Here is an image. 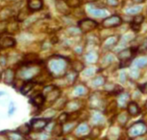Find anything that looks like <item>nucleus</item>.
Segmentation results:
<instances>
[{
	"mask_svg": "<svg viewBox=\"0 0 147 140\" xmlns=\"http://www.w3.org/2000/svg\"><path fill=\"white\" fill-rule=\"evenodd\" d=\"M49 71L52 74L55 75H60L65 71L66 67V62L65 60L62 57H54L50 60L48 64Z\"/></svg>",
	"mask_w": 147,
	"mask_h": 140,
	"instance_id": "nucleus-1",
	"label": "nucleus"
},
{
	"mask_svg": "<svg viewBox=\"0 0 147 140\" xmlns=\"http://www.w3.org/2000/svg\"><path fill=\"white\" fill-rule=\"evenodd\" d=\"M146 133H147V126L142 121L136 122L127 131V134H128L130 138L141 136L143 134H145Z\"/></svg>",
	"mask_w": 147,
	"mask_h": 140,
	"instance_id": "nucleus-2",
	"label": "nucleus"
},
{
	"mask_svg": "<svg viewBox=\"0 0 147 140\" xmlns=\"http://www.w3.org/2000/svg\"><path fill=\"white\" fill-rule=\"evenodd\" d=\"M49 122H50V118H34L30 123L31 130L34 131L35 133H40L46 128Z\"/></svg>",
	"mask_w": 147,
	"mask_h": 140,
	"instance_id": "nucleus-3",
	"label": "nucleus"
},
{
	"mask_svg": "<svg viewBox=\"0 0 147 140\" xmlns=\"http://www.w3.org/2000/svg\"><path fill=\"white\" fill-rule=\"evenodd\" d=\"M97 26H98V23L95 20H92V19L90 18L82 19L81 21L78 22V28L82 33H88L93 31L94 29L97 28Z\"/></svg>",
	"mask_w": 147,
	"mask_h": 140,
	"instance_id": "nucleus-4",
	"label": "nucleus"
},
{
	"mask_svg": "<svg viewBox=\"0 0 147 140\" xmlns=\"http://www.w3.org/2000/svg\"><path fill=\"white\" fill-rule=\"evenodd\" d=\"M122 22H123V20H122L121 16L111 15L104 19L102 25H103L104 28H115V27L120 26Z\"/></svg>",
	"mask_w": 147,
	"mask_h": 140,
	"instance_id": "nucleus-5",
	"label": "nucleus"
},
{
	"mask_svg": "<svg viewBox=\"0 0 147 140\" xmlns=\"http://www.w3.org/2000/svg\"><path fill=\"white\" fill-rule=\"evenodd\" d=\"M138 47H137L136 49L134 48H128V49H124V50L120 51L118 53V59L120 61H126V60H131L134 55L136 54V52L138 51Z\"/></svg>",
	"mask_w": 147,
	"mask_h": 140,
	"instance_id": "nucleus-6",
	"label": "nucleus"
},
{
	"mask_svg": "<svg viewBox=\"0 0 147 140\" xmlns=\"http://www.w3.org/2000/svg\"><path fill=\"white\" fill-rule=\"evenodd\" d=\"M43 7V1L42 0H27V8L31 11H40Z\"/></svg>",
	"mask_w": 147,
	"mask_h": 140,
	"instance_id": "nucleus-7",
	"label": "nucleus"
},
{
	"mask_svg": "<svg viewBox=\"0 0 147 140\" xmlns=\"http://www.w3.org/2000/svg\"><path fill=\"white\" fill-rule=\"evenodd\" d=\"M16 42L12 37H2L0 38V48H10L16 46Z\"/></svg>",
	"mask_w": 147,
	"mask_h": 140,
	"instance_id": "nucleus-8",
	"label": "nucleus"
},
{
	"mask_svg": "<svg viewBox=\"0 0 147 140\" xmlns=\"http://www.w3.org/2000/svg\"><path fill=\"white\" fill-rule=\"evenodd\" d=\"M15 71L13 69H11V68H8L4 71L3 73V81L5 84H12L13 83V81H15Z\"/></svg>",
	"mask_w": 147,
	"mask_h": 140,
	"instance_id": "nucleus-9",
	"label": "nucleus"
},
{
	"mask_svg": "<svg viewBox=\"0 0 147 140\" xmlns=\"http://www.w3.org/2000/svg\"><path fill=\"white\" fill-rule=\"evenodd\" d=\"M36 74V70L35 68H32V67H28V68H25V69H22L20 72H19V76H20V79H23V80H31L34 75Z\"/></svg>",
	"mask_w": 147,
	"mask_h": 140,
	"instance_id": "nucleus-10",
	"label": "nucleus"
},
{
	"mask_svg": "<svg viewBox=\"0 0 147 140\" xmlns=\"http://www.w3.org/2000/svg\"><path fill=\"white\" fill-rule=\"evenodd\" d=\"M127 111L132 116H137V115L140 114L141 109L136 102H129L128 106H127Z\"/></svg>",
	"mask_w": 147,
	"mask_h": 140,
	"instance_id": "nucleus-11",
	"label": "nucleus"
},
{
	"mask_svg": "<svg viewBox=\"0 0 147 140\" xmlns=\"http://www.w3.org/2000/svg\"><path fill=\"white\" fill-rule=\"evenodd\" d=\"M61 94V90L58 87H55L53 90H51L48 94L45 95V100L47 101H51V102H55L58 100V98L60 97Z\"/></svg>",
	"mask_w": 147,
	"mask_h": 140,
	"instance_id": "nucleus-12",
	"label": "nucleus"
},
{
	"mask_svg": "<svg viewBox=\"0 0 147 140\" xmlns=\"http://www.w3.org/2000/svg\"><path fill=\"white\" fill-rule=\"evenodd\" d=\"M56 7L57 10L59 11L60 13H63V15H68L69 13V7L66 5L65 1H63V0H57L56 1Z\"/></svg>",
	"mask_w": 147,
	"mask_h": 140,
	"instance_id": "nucleus-13",
	"label": "nucleus"
},
{
	"mask_svg": "<svg viewBox=\"0 0 147 140\" xmlns=\"http://www.w3.org/2000/svg\"><path fill=\"white\" fill-rule=\"evenodd\" d=\"M45 101H46L45 100V96H44L43 94H37L31 99V103L35 107H38V108L42 106Z\"/></svg>",
	"mask_w": 147,
	"mask_h": 140,
	"instance_id": "nucleus-14",
	"label": "nucleus"
},
{
	"mask_svg": "<svg viewBox=\"0 0 147 140\" xmlns=\"http://www.w3.org/2000/svg\"><path fill=\"white\" fill-rule=\"evenodd\" d=\"M34 86H35V84L33 83V82H31V81H28V82L24 83L21 86V87H20V92L23 95H26L27 93H29L33 88H34Z\"/></svg>",
	"mask_w": 147,
	"mask_h": 140,
	"instance_id": "nucleus-15",
	"label": "nucleus"
},
{
	"mask_svg": "<svg viewBox=\"0 0 147 140\" xmlns=\"http://www.w3.org/2000/svg\"><path fill=\"white\" fill-rule=\"evenodd\" d=\"M88 11L91 15L97 16V17H103V16H106L108 15L107 11H105L103 9H97V8H92L90 7L88 8Z\"/></svg>",
	"mask_w": 147,
	"mask_h": 140,
	"instance_id": "nucleus-16",
	"label": "nucleus"
},
{
	"mask_svg": "<svg viewBox=\"0 0 147 140\" xmlns=\"http://www.w3.org/2000/svg\"><path fill=\"white\" fill-rule=\"evenodd\" d=\"M129 98L130 96L128 93H120L118 96V99H117V104L119 107H125L127 105V103H128L129 101Z\"/></svg>",
	"mask_w": 147,
	"mask_h": 140,
	"instance_id": "nucleus-17",
	"label": "nucleus"
},
{
	"mask_svg": "<svg viewBox=\"0 0 147 140\" xmlns=\"http://www.w3.org/2000/svg\"><path fill=\"white\" fill-rule=\"evenodd\" d=\"M63 124L61 123H57L56 125L54 126L53 129H52V135L53 136H56V137H59L63 134Z\"/></svg>",
	"mask_w": 147,
	"mask_h": 140,
	"instance_id": "nucleus-18",
	"label": "nucleus"
},
{
	"mask_svg": "<svg viewBox=\"0 0 147 140\" xmlns=\"http://www.w3.org/2000/svg\"><path fill=\"white\" fill-rule=\"evenodd\" d=\"M31 126H30L29 124H27V123H25V124L19 126L18 129V133L19 134H22V135H27V134H29L30 133H31Z\"/></svg>",
	"mask_w": 147,
	"mask_h": 140,
	"instance_id": "nucleus-19",
	"label": "nucleus"
},
{
	"mask_svg": "<svg viewBox=\"0 0 147 140\" xmlns=\"http://www.w3.org/2000/svg\"><path fill=\"white\" fill-rule=\"evenodd\" d=\"M117 37H115V36H113V37H111L109 38H107L106 42L104 43V46L105 48H110L112 47V46H115L116 43H117L118 40H117Z\"/></svg>",
	"mask_w": 147,
	"mask_h": 140,
	"instance_id": "nucleus-20",
	"label": "nucleus"
},
{
	"mask_svg": "<svg viewBox=\"0 0 147 140\" xmlns=\"http://www.w3.org/2000/svg\"><path fill=\"white\" fill-rule=\"evenodd\" d=\"M88 92V88L84 86H78L74 88V94L77 96H83L86 95Z\"/></svg>",
	"mask_w": 147,
	"mask_h": 140,
	"instance_id": "nucleus-21",
	"label": "nucleus"
},
{
	"mask_svg": "<svg viewBox=\"0 0 147 140\" xmlns=\"http://www.w3.org/2000/svg\"><path fill=\"white\" fill-rule=\"evenodd\" d=\"M31 12L28 8H25V9H22L20 12H19L18 13V20L19 21H23V20H25V19L28 17V15H29V13Z\"/></svg>",
	"mask_w": 147,
	"mask_h": 140,
	"instance_id": "nucleus-22",
	"label": "nucleus"
},
{
	"mask_svg": "<svg viewBox=\"0 0 147 140\" xmlns=\"http://www.w3.org/2000/svg\"><path fill=\"white\" fill-rule=\"evenodd\" d=\"M97 59H98V56H97V54L95 52H90V53L86 56V60H87V62H90V64H94V62H96Z\"/></svg>",
	"mask_w": 147,
	"mask_h": 140,
	"instance_id": "nucleus-23",
	"label": "nucleus"
},
{
	"mask_svg": "<svg viewBox=\"0 0 147 140\" xmlns=\"http://www.w3.org/2000/svg\"><path fill=\"white\" fill-rule=\"evenodd\" d=\"M76 133L78 135L80 134H85L88 133V126L87 124H81L78 126V128L76 129Z\"/></svg>",
	"mask_w": 147,
	"mask_h": 140,
	"instance_id": "nucleus-24",
	"label": "nucleus"
},
{
	"mask_svg": "<svg viewBox=\"0 0 147 140\" xmlns=\"http://www.w3.org/2000/svg\"><path fill=\"white\" fill-rule=\"evenodd\" d=\"M147 64V57H142V58H138L135 61V65L137 67H143Z\"/></svg>",
	"mask_w": 147,
	"mask_h": 140,
	"instance_id": "nucleus-25",
	"label": "nucleus"
},
{
	"mask_svg": "<svg viewBox=\"0 0 147 140\" xmlns=\"http://www.w3.org/2000/svg\"><path fill=\"white\" fill-rule=\"evenodd\" d=\"M128 115L129 113H127V112H122V113H120L118 116V122L121 125H125L127 121H128Z\"/></svg>",
	"mask_w": 147,
	"mask_h": 140,
	"instance_id": "nucleus-26",
	"label": "nucleus"
},
{
	"mask_svg": "<svg viewBox=\"0 0 147 140\" xmlns=\"http://www.w3.org/2000/svg\"><path fill=\"white\" fill-rule=\"evenodd\" d=\"M104 84H105V78H103V77H96L92 81V84L94 86H103Z\"/></svg>",
	"mask_w": 147,
	"mask_h": 140,
	"instance_id": "nucleus-27",
	"label": "nucleus"
},
{
	"mask_svg": "<svg viewBox=\"0 0 147 140\" xmlns=\"http://www.w3.org/2000/svg\"><path fill=\"white\" fill-rule=\"evenodd\" d=\"M76 76H77V72H75V71L73 70V71H71V72H69V73L66 74L65 78L68 81L69 84H73V82L75 81Z\"/></svg>",
	"mask_w": 147,
	"mask_h": 140,
	"instance_id": "nucleus-28",
	"label": "nucleus"
},
{
	"mask_svg": "<svg viewBox=\"0 0 147 140\" xmlns=\"http://www.w3.org/2000/svg\"><path fill=\"white\" fill-rule=\"evenodd\" d=\"M104 121V116L100 113H96L92 116V122L94 124H100Z\"/></svg>",
	"mask_w": 147,
	"mask_h": 140,
	"instance_id": "nucleus-29",
	"label": "nucleus"
},
{
	"mask_svg": "<svg viewBox=\"0 0 147 140\" xmlns=\"http://www.w3.org/2000/svg\"><path fill=\"white\" fill-rule=\"evenodd\" d=\"M140 11H141L140 6H134V7H131V8H128V9L126 10V13H129V15H135V13H140Z\"/></svg>",
	"mask_w": 147,
	"mask_h": 140,
	"instance_id": "nucleus-30",
	"label": "nucleus"
},
{
	"mask_svg": "<svg viewBox=\"0 0 147 140\" xmlns=\"http://www.w3.org/2000/svg\"><path fill=\"white\" fill-rule=\"evenodd\" d=\"M8 139L9 140H22L23 138H22V136L18 131H13V133L8 134Z\"/></svg>",
	"mask_w": 147,
	"mask_h": 140,
	"instance_id": "nucleus-31",
	"label": "nucleus"
},
{
	"mask_svg": "<svg viewBox=\"0 0 147 140\" xmlns=\"http://www.w3.org/2000/svg\"><path fill=\"white\" fill-rule=\"evenodd\" d=\"M65 3L69 8H78L80 6L79 0H66Z\"/></svg>",
	"mask_w": 147,
	"mask_h": 140,
	"instance_id": "nucleus-32",
	"label": "nucleus"
},
{
	"mask_svg": "<svg viewBox=\"0 0 147 140\" xmlns=\"http://www.w3.org/2000/svg\"><path fill=\"white\" fill-rule=\"evenodd\" d=\"M69 119V116H68V113H66V112H63L59 116V123L61 124H65V123Z\"/></svg>",
	"mask_w": 147,
	"mask_h": 140,
	"instance_id": "nucleus-33",
	"label": "nucleus"
},
{
	"mask_svg": "<svg viewBox=\"0 0 147 140\" xmlns=\"http://www.w3.org/2000/svg\"><path fill=\"white\" fill-rule=\"evenodd\" d=\"M37 59H38L37 54H28L27 56H25V60L27 61V62H35Z\"/></svg>",
	"mask_w": 147,
	"mask_h": 140,
	"instance_id": "nucleus-34",
	"label": "nucleus"
},
{
	"mask_svg": "<svg viewBox=\"0 0 147 140\" xmlns=\"http://www.w3.org/2000/svg\"><path fill=\"white\" fill-rule=\"evenodd\" d=\"M83 69H84V64H81V62H74L73 70L75 71V72H79V71H82Z\"/></svg>",
	"mask_w": 147,
	"mask_h": 140,
	"instance_id": "nucleus-35",
	"label": "nucleus"
},
{
	"mask_svg": "<svg viewBox=\"0 0 147 140\" xmlns=\"http://www.w3.org/2000/svg\"><path fill=\"white\" fill-rule=\"evenodd\" d=\"M75 127V123H69V124H65V126L63 125V131L65 133H69L73 130V128Z\"/></svg>",
	"mask_w": 147,
	"mask_h": 140,
	"instance_id": "nucleus-36",
	"label": "nucleus"
},
{
	"mask_svg": "<svg viewBox=\"0 0 147 140\" xmlns=\"http://www.w3.org/2000/svg\"><path fill=\"white\" fill-rule=\"evenodd\" d=\"M144 20V16L143 15H136L134 19H133V22L134 23H138V24H141L143 22Z\"/></svg>",
	"mask_w": 147,
	"mask_h": 140,
	"instance_id": "nucleus-37",
	"label": "nucleus"
},
{
	"mask_svg": "<svg viewBox=\"0 0 147 140\" xmlns=\"http://www.w3.org/2000/svg\"><path fill=\"white\" fill-rule=\"evenodd\" d=\"M67 108L69 109H71V111H73V108H75V109H79V104L75 102V101H73V102H69L67 103Z\"/></svg>",
	"mask_w": 147,
	"mask_h": 140,
	"instance_id": "nucleus-38",
	"label": "nucleus"
},
{
	"mask_svg": "<svg viewBox=\"0 0 147 140\" xmlns=\"http://www.w3.org/2000/svg\"><path fill=\"white\" fill-rule=\"evenodd\" d=\"M8 24L5 21H0V33H5L7 31Z\"/></svg>",
	"mask_w": 147,
	"mask_h": 140,
	"instance_id": "nucleus-39",
	"label": "nucleus"
},
{
	"mask_svg": "<svg viewBox=\"0 0 147 140\" xmlns=\"http://www.w3.org/2000/svg\"><path fill=\"white\" fill-rule=\"evenodd\" d=\"M140 27H141V24H138V23H134V22H132V24H131V28L135 33H138L140 31Z\"/></svg>",
	"mask_w": 147,
	"mask_h": 140,
	"instance_id": "nucleus-40",
	"label": "nucleus"
},
{
	"mask_svg": "<svg viewBox=\"0 0 147 140\" xmlns=\"http://www.w3.org/2000/svg\"><path fill=\"white\" fill-rule=\"evenodd\" d=\"M55 87H56L55 86H45V87H44V88H43V92H42V94H43L44 96H45L46 94H48V93L50 92L51 90H53V89L55 88Z\"/></svg>",
	"mask_w": 147,
	"mask_h": 140,
	"instance_id": "nucleus-41",
	"label": "nucleus"
},
{
	"mask_svg": "<svg viewBox=\"0 0 147 140\" xmlns=\"http://www.w3.org/2000/svg\"><path fill=\"white\" fill-rule=\"evenodd\" d=\"M106 2L109 6H112V7H116V6H118V4H119L118 0H106Z\"/></svg>",
	"mask_w": 147,
	"mask_h": 140,
	"instance_id": "nucleus-42",
	"label": "nucleus"
},
{
	"mask_svg": "<svg viewBox=\"0 0 147 140\" xmlns=\"http://www.w3.org/2000/svg\"><path fill=\"white\" fill-rule=\"evenodd\" d=\"M15 111H16L15 103H13V102H11V103H10V106H9V111H8V114H9V115L13 114V112H15Z\"/></svg>",
	"mask_w": 147,
	"mask_h": 140,
	"instance_id": "nucleus-43",
	"label": "nucleus"
},
{
	"mask_svg": "<svg viewBox=\"0 0 147 140\" xmlns=\"http://www.w3.org/2000/svg\"><path fill=\"white\" fill-rule=\"evenodd\" d=\"M131 62H132V59L131 60H126V61H121V62H120V67L123 68V67L130 66V64H131Z\"/></svg>",
	"mask_w": 147,
	"mask_h": 140,
	"instance_id": "nucleus-44",
	"label": "nucleus"
},
{
	"mask_svg": "<svg viewBox=\"0 0 147 140\" xmlns=\"http://www.w3.org/2000/svg\"><path fill=\"white\" fill-rule=\"evenodd\" d=\"M138 88H140L141 93H143V94H147V83L141 84V86H138Z\"/></svg>",
	"mask_w": 147,
	"mask_h": 140,
	"instance_id": "nucleus-45",
	"label": "nucleus"
},
{
	"mask_svg": "<svg viewBox=\"0 0 147 140\" xmlns=\"http://www.w3.org/2000/svg\"><path fill=\"white\" fill-rule=\"evenodd\" d=\"M99 133H100V131H99V129L98 128H94L92 131L90 133V135L93 137V138H95V137H97L99 135Z\"/></svg>",
	"mask_w": 147,
	"mask_h": 140,
	"instance_id": "nucleus-46",
	"label": "nucleus"
},
{
	"mask_svg": "<svg viewBox=\"0 0 147 140\" xmlns=\"http://www.w3.org/2000/svg\"><path fill=\"white\" fill-rule=\"evenodd\" d=\"M113 59H115V58H113V55H110V54L107 55V56H105V58H104L105 62H106L107 64H111V62L113 61Z\"/></svg>",
	"mask_w": 147,
	"mask_h": 140,
	"instance_id": "nucleus-47",
	"label": "nucleus"
},
{
	"mask_svg": "<svg viewBox=\"0 0 147 140\" xmlns=\"http://www.w3.org/2000/svg\"><path fill=\"white\" fill-rule=\"evenodd\" d=\"M93 74H94V69L91 67L84 71V75H86V76H92Z\"/></svg>",
	"mask_w": 147,
	"mask_h": 140,
	"instance_id": "nucleus-48",
	"label": "nucleus"
},
{
	"mask_svg": "<svg viewBox=\"0 0 147 140\" xmlns=\"http://www.w3.org/2000/svg\"><path fill=\"white\" fill-rule=\"evenodd\" d=\"M123 91V88H122L121 86H115V89L113 90V92L115 93V94H120V92Z\"/></svg>",
	"mask_w": 147,
	"mask_h": 140,
	"instance_id": "nucleus-49",
	"label": "nucleus"
},
{
	"mask_svg": "<svg viewBox=\"0 0 147 140\" xmlns=\"http://www.w3.org/2000/svg\"><path fill=\"white\" fill-rule=\"evenodd\" d=\"M126 77H127V74L125 72H121L120 75H119V80H120L122 83H124V82L126 81Z\"/></svg>",
	"mask_w": 147,
	"mask_h": 140,
	"instance_id": "nucleus-50",
	"label": "nucleus"
},
{
	"mask_svg": "<svg viewBox=\"0 0 147 140\" xmlns=\"http://www.w3.org/2000/svg\"><path fill=\"white\" fill-rule=\"evenodd\" d=\"M6 62H7V59H6V57H4V56H1V57H0V64H1L2 66H4V65H6Z\"/></svg>",
	"mask_w": 147,
	"mask_h": 140,
	"instance_id": "nucleus-51",
	"label": "nucleus"
},
{
	"mask_svg": "<svg viewBox=\"0 0 147 140\" xmlns=\"http://www.w3.org/2000/svg\"><path fill=\"white\" fill-rule=\"evenodd\" d=\"M144 1H145V0H134V2H135V3H137V4L143 3Z\"/></svg>",
	"mask_w": 147,
	"mask_h": 140,
	"instance_id": "nucleus-52",
	"label": "nucleus"
},
{
	"mask_svg": "<svg viewBox=\"0 0 147 140\" xmlns=\"http://www.w3.org/2000/svg\"><path fill=\"white\" fill-rule=\"evenodd\" d=\"M0 140H9V139H8V137H4V136L0 135Z\"/></svg>",
	"mask_w": 147,
	"mask_h": 140,
	"instance_id": "nucleus-53",
	"label": "nucleus"
},
{
	"mask_svg": "<svg viewBox=\"0 0 147 140\" xmlns=\"http://www.w3.org/2000/svg\"><path fill=\"white\" fill-rule=\"evenodd\" d=\"M3 95H5V92L4 91H0V97H1V96H3Z\"/></svg>",
	"mask_w": 147,
	"mask_h": 140,
	"instance_id": "nucleus-54",
	"label": "nucleus"
},
{
	"mask_svg": "<svg viewBox=\"0 0 147 140\" xmlns=\"http://www.w3.org/2000/svg\"><path fill=\"white\" fill-rule=\"evenodd\" d=\"M2 78V72H1V70H0V80H1Z\"/></svg>",
	"mask_w": 147,
	"mask_h": 140,
	"instance_id": "nucleus-55",
	"label": "nucleus"
},
{
	"mask_svg": "<svg viewBox=\"0 0 147 140\" xmlns=\"http://www.w3.org/2000/svg\"><path fill=\"white\" fill-rule=\"evenodd\" d=\"M145 108L147 109V101H146V103H145Z\"/></svg>",
	"mask_w": 147,
	"mask_h": 140,
	"instance_id": "nucleus-56",
	"label": "nucleus"
},
{
	"mask_svg": "<svg viewBox=\"0 0 147 140\" xmlns=\"http://www.w3.org/2000/svg\"><path fill=\"white\" fill-rule=\"evenodd\" d=\"M56 140H58V139H56Z\"/></svg>",
	"mask_w": 147,
	"mask_h": 140,
	"instance_id": "nucleus-57",
	"label": "nucleus"
},
{
	"mask_svg": "<svg viewBox=\"0 0 147 140\" xmlns=\"http://www.w3.org/2000/svg\"></svg>",
	"mask_w": 147,
	"mask_h": 140,
	"instance_id": "nucleus-58",
	"label": "nucleus"
}]
</instances>
